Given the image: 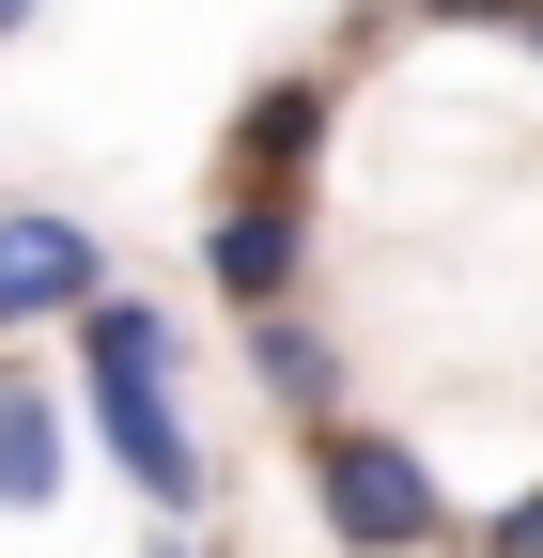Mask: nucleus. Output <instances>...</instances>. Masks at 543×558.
I'll return each instance as SVG.
<instances>
[{"mask_svg":"<svg viewBox=\"0 0 543 558\" xmlns=\"http://www.w3.org/2000/svg\"><path fill=\"white\" fill-rule=\"evenodd\" d=\"M79 403H94L109 465L141 481L156 512H202V435L171 418V311H141V295L79 311Z\"/></svg>","mask_w":543,"mask_h":558,"instance_id":"1","label":"nucleus"},{"mask_svg":"<svg viewBox=\"0 0 543 558\" xmlns=\"http://www.w3.org/2000/svg\"><path fill=\"white\" fill-rule=\"evenodd\" d=\"M311 512H326L342 558H435L450 543V481L403 435H373V418H326L311 435Z\"/></svg>","mask_w":543,"mask_h":558,"instance_id":"2","label":"nucleus"},{"mask_svg":"<svg viewBox=\"0 0 543 558\" xmlns=\"http://www.w3.org/2000/svg\"><path fill=\"white\" fill-rule=\"evenodd\" d=\"M79 311H109L94 218H62V202H0V341H16V326H79Z\"/></svg>","mask_w":543,"mask_h":558,"instance_id":"3","label":"nucleus"},{"mask_svg":"<svg viewBox=\"0 0 543 558\" xmlns=\"http://www.w3.org/2000/svg\"><path fill=\"white\" fill-rule=\"evenodd\" d=\"M326 124H342V78H264V94L233 109V140H218L233 202H295V171L326 156Z\"/></svg>","mask_w":543,"mask_h":558,"instance_id":"4","label":"nucleus"},{"mask_svg":"<svg viewBox=\"0 0 543 558\" xmlns=\"http://www.w3.org/2000/svg\"><path fill=\"white\" fill-rule=\"evenodd\" d=\"M202 279L264 326V311L311 279V202H218V218H202Z\"/></svg>","mask_w":543,"mask_h":558,"instance_id":"5","label":"nucleus"},{"mask_svg":"<svg viewBox=\"0 0 543 558\" xmlns=\"http://www.w3.org/2000/svg\"><path fill=\"white\" fill-rule=\"evenodd\" d=\"M249 373H264V403H280L295 435H326V418H342V341L295 326V311H264V326H249Z\"/></svg>","mask_w":543,"mask_h":558,"instance_id":"6","label":"nucleus"},{"mask_svg":"<svg viewBox=\"0 0 543 558\" xmlns=\"http://www.w3.org/2000/svg\"><path fill=\"white\" fill-rule=\"evenodd\" d=\"M47 497H62V388L0 373V512H47Z\"/></svg>","mask_w":543,"mask_h":558,"instance_id":"7","label":"nucleus"},{"mask_svg":"<svg viewBox=\"0 0 543 558\" xmlns=\"http://www.w3.org/2000/svg\"><path fill=\"white\" fill-rule=\"evenodd\" d=\"M388 16H435V32H528L543 0H388Z\"/></svg>","mask_w":543,"mask_h":558,"instance_id":"8","label":"nucleus"},{"mask_svg":"<svg viewBox=\"0 0 543 558\" xmlns=\"http://www.w3.org/2000/svg\"><path fill=\"white\" fill-rule=\"evenodd\" d=\"M482 558H543V481H528L512 512H482Z\"/></svg>","mask_w":543,"mask_h":558,"instance_id":"9","label":"nucleus"},{"mask_svg":"<svg viewBox=\"0 0 543 558\" xmlns=\"http://www.w3.org/2000/svg\"><path fill=\"white\" fill-rule=\"evenodd\" d=\"M32 16H47V0H0V47H16V32H32Z\"/></svg>","mask_w":543,"mask_h":558,"instance_id":"10","label":"nucleus"},{"mask_svg":"<svg viewBox=\"0 0 543 558\" xmlns=\"http://www.w3.org/2000/svg\"><path fill=\"white\" fill-rule=\"evenodd\" d=\"M156 558H202V543H186V527H171V543H156Z\"/></svg>","mask_w":543,"mask_h":558,"instance_id":"11","label":"nucleus"},{"mask_svg":"<svg viewBox=\"0 0 543 558\" xmlns=\"http://www.w3.org/2000/svg\"><path fill=\"white\" fill-rule=\"evenodd\" d=\"M528 47H543V16H528Z\"/></svg>","mask_w":543,"mask_h":558,"instance_id":"12","label":"nucleus"}]
</instances>
